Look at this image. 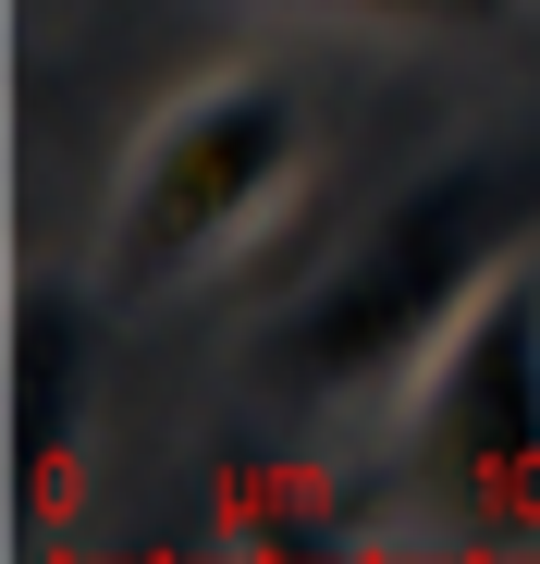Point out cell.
<instances>
[{
  "label": "cell",
  "instance_id": "1",
  "mask_svg": "<svg viewBox=\"0 0 540 564\" xmlns=\"http://www.w3.org/2000/svg\"><path fill=\"white\" fill-rule=\"evenodd\" d=\"M528 221H540V135L467 148V160L393 184L369 209V234L295 295V319L270 332L258 368L283 393H393V381H418L455 344V319L516 270Z\"/></svg>",
  "mask_w": 540,
  "mask_h": 564
},
{
  "label": "cell",
  "instance_id": "2",
  "mask_svg": "<svg viewBox=\"0 0 540 564\" xmlns=\"http://www.w3.org/2000/svg\"><path fill=\"white\" fill-rule=\"evenodd\" d=\"M307 172V111L283 74H197L172 99L136 160H123V197H111V295H185L209 282L234 246H258V221L295 197Z\"/></svg>",
  "mask_w": 540,
  "mask_h": 564
},
{
  "label": "cell",
  "instance_id": "3",
  "mask_svg": "<svg viewBox=\"0 0 540 564\" xmlns=\"http://www.w3.org/2000/svg\"><path fill=\"white\" fill-rule=\"evenodd\" d=\"M406 503L467 552L540 540V282L528 270H504L455 319V344L418 368Z\"/></svg>",
  "mask_w": 540,
  "mask_h": 564
},
{
  "label": "cell",
  "instance_id": "4",
  "mask_svg": "<svg viewBox=\"0 0 540 564\" xmlns=\"http://www.w3.org/2000/svg\"><path fill=\"white\" fill-rule=\"evenodd\" d=\"M86 356H99L86 295L74 282H25L13 295V479H25V503L62 491V454L86 417Z\"/></svg>",
  "mask_w": 540,
  "mask_h": 564
},
{
  "label": "cell",
  "instance_id": "5",
  "mask_svg": "<svg viewBox=\"0 0 540 564\" xmlns=\"http://www.w3.org/2000/svg\"><path fill=\"white\" fill-rule=\"evenodd\" d=\"M283 13H356V25H430V37H492L516 0H283Z\"/></svg>",
  "mask_w": 540,
  "mask_h": 564
}]
</instances>
